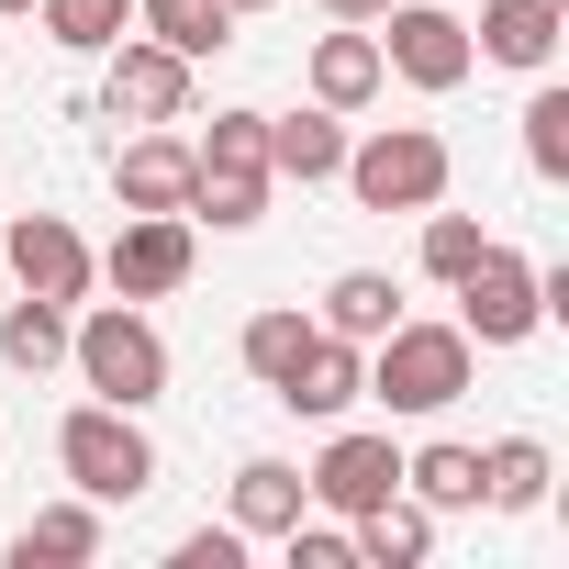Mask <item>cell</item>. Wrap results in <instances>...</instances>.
<instances>
[{
	"instance_id": "6da1fadb",
	"label": "cell",
	"mask_w": 569,
	"mask_h": 569,
	"mask_svg": "<svg viewBox=\"0 0 569 569\" xmlns=\"http://www.w3.org/2000/svg\"><path fill=\"white\" fill-rule=\"evenodd\" d=\"M68 358H79L90 402H123V413H146V402L168 391V336H157L134 302H90V313L68 325Z\"/></svg>"
},
{
	"instance_id": "7a4b0ae2",
	"label": "cell",
	"mask_w": 569,
	"mask_h": 569,
	"mask_svg": "<svg viewBox=\"0 0 569 569\" xmlns=\"http://www.w3.org/2000/svg\"><path fill=\"white\" fill-rule=\"evenodd\" d=\"M469 336L458 325H391L380 347H369V402L380 413H447L458 391H469Z\"/></svg>"
},
{
	"instance_id": "3957f363",
	"label": "cell",
	"mask_w": 569,
	"mask_h": 569,
	"mask_svg": "<svg viewBox=\"0 0 569 569\" xmlns=\"http://www.w3.org/2000/svg\"><path fill=\"white\" fill-rule=\"evenodd\" d=\"M57 469L90 491V502H146L157 491V436L123 413V402H79L57 425Z\"/></svg>"
},
{
	"instance_id": "277c9868",
	"label": "cell",
	"mask_w": 569,
	"mask_h": 569,
	"mask_svg": "<svg viewBox=\"0 0 569 569\" xmlns=\"http://www.w3.org/2000/svg\"><path fill=\"white\" fill-rule=\"evenodd\" d=\"M369 212H425V201H447V134H425V123H380L369 146H347V168H336Z\"/></svg>"
},
{
	"instance_id": "5b68a950",
	"label": "cell",
	"mask_w": 569,
	"mask_h": 569,
	"mask_svg": "<svg viewBox=\"0 0 569 569\" xmlns=\"http://www.w3.org/2000/svg\"><path fill=\"white\" fill-rule=\"evenodd\" d=\"M458 336L469 347H525L536 325H547V291H536V257H513V246H480L458 279Z\"/></svg>"
},
{
	"instance_id": "8992f818",
	"label": "cell",
	"mask_w": 569,
	"mask_h": 569,
	"mask_svg": "<svg viewBox=\"0 0 569 569\" xmlns=\"http://www.w3.org/2000/svg\"><path fill=\"white\" fill-rule=\"evenodd\" d=\"M380 68L413 79V90H458L480 68V46H469L458 12H436V0H391V12H380Z\"/></svg>"
},
{
	"instance_id": "52a82bcc",
	"label": "cell",
	"mask_w": 569,
	"mask_h": 569,
	"mask_svg": "<svg viewBox=\"0 0 569 569\" xmlns=\"http://www.w3.org/2000/svg\"><path fill=\"white\" fill-rule=\"evenodd\" d=\"M0 268H12L34 302H68V313L90 302V279H101V257L79 246V223H68V212H23L12 234H0Z\"/></svg>"
},
{
	"instance_id": "ba28073f",
	"label": "cell",
	"mask_w": 569,
	"mask_h": 569,
	"mask_svg": "<svg viewBox=\"0 0 569 569\" xmlns=\"http://www.w3.org/2000/svg\"><path fill=\"white\" fill-rule=\"evenodd\" d=\"M112 68H101V112L112 123H179L190 112V57H168L157 34H123V46H101Z\"/></svg>"
},
{
	"instance_id": "9c48e42d",
	"label": "cell",
	"mask_w": 569,
	"mask_h": 569,
	"mask_svg": "<svg viewBox=\"0 0 569 569\" xmlns=\"http://www.w3.org/2000/svg\"><path fill=\"white\" fill-rule=\"evenodd\" d=\"M101 279H112L123 302H168L179 279H190V212H123V234H112Z\"/></svg>"
},
{
	"instance_id": "30bf717a",
	"label": "cell",
	"mask_w": 569,
	"mask_h": 569,
	"mask_svg": "<svg viewBox=\"0 0 569 569\" xmlns=\"http://www.w3.org/2000/svg\"><path fill=\"white\" fill-rule=\"evenodd\" d=\"M268 391L291 402V413H313V425H336L347 402H369V347H347V336H325V325H313V336H302V358L279 369Z\"/></svg>"
},
{
	"instance_id": "8fae6325",
	"label": "cell",
	"mask_w": 569,
	"mask_h": 569,
	"mask_svg": "<svg viewBox=\"0 0 569 569\" xmlns=\"http://www.w3.org/2000/svg\"><path fill=\"white\" fill-rule=\"evenodd\" d=\"M302 491H313L325 513H347V525H358L369 502H391V491H402V447H391V436H336V447L302 469Z\"/></svg>"
},
{
	"instance_id": "7c38bea8",
	"label": "cell",
	"mask_w": 569,
	"mask_h": 569,
	"mask_svg": "<svg viewBox=\"0 0 569 569\" xmlns=\"http://www.w3.org/2000/svg\"><path fill=\"white\" fill-rule=\"evenodd\" d=\"M112 190H123V212H190V134L146 123V134L112 157Z\"/></svg>"
},
{
	"instance_id": "4fadbf2b",
	"label": "cell",
	"mask_w": 569,
	"mask_h": 569,
	"mask_svg": "<svg viewBox=\"0 0 569 569\" xmlns=\"http://www.w3.org/2000/svg\"><path fill=\"white\" fill-rule=\"evenodd\" d=\"M558 34H569V0H480V23H469V46L491 68H547Z\"/></svg>"
},
{
	"instance_id": "5bb4252c",
	"label": "cell",
	"mask_w": 569,
	"mask_h": 569,
	"mask_svg": "<svg viewBox=\"0 0 569 569\" xmlns=\"http://www.w3.org/2000/svg\"><path fill=\"white\" fill-rule=\"evenodd\" d=\"M336 168H347V112H325V101L313 112H268V179H302L313 190Z\"/></svg>"
},
{
	"instance_id": "9a60e30c",
	"label": "cell",
	"mask_w": 569,
	"mask_h": 569,
	"mask_svg": "<svg viewBox=\"0 0 569 569\" xmlns=\"http://www.w3.org/2000/svg\"><path fill=\"white\" fill-rule=\"evenodd\" d=\"M325 336H347V347H380L391 325H402V291H391V279L380 268H336L325 279V313H313Z\"/></svg>"
},
{
	"instance_id": "2e32d148",
	"label": "cell",
	"mask_w": 569,
	"mask_h": 569,
	"mask_svg": "<svg viewBox=\"0 0 569 569\" xmlns=\"http://www.w3.org/2000/svg\"><path fill=\"white\" fill-rule=\"evenodd\" d=\"M380 79H391V68H380V34H369V23H347V34H325V46H313V101H325V112L380 101Z\"/></svg>"
},
{
	"instance_id": "e0dca14e",
	"label": "cell",
	"mask_w": 569,
	"mask_h": 569,
	"mask_svg": "<svg viewBox=\"0 0 569 569\" xmlns=\"http://www.w3.org/2000/svg\"><path fill=\"white\" fill-rule=\"evenodd\" d=\"M134 34H157L168 57H223L234 46V0H134Z\"/></svg>"
},
{
	"instance_id": "ac0fdd59",
	"label": "cell",
	"mask_w": 569,
	"mask_h": 569,
	"mask_svg": "<svg viewBox=\"0 0 569 569\" xmlns=\"http://www.w3.org/2000/svg\"><path fill=\"white\" fill-rule=\"evenodd\" d=\"M302 502H313V491H302L291 458H246V469H234V536H291Z\"/></svg>"
},
{
	"instance_id": "d6986e66",
	"label": "cell",
	"mask_w": 569,
	"mask_h": 569,
	"mask_svg": "<svg viewBox=\"0 0 569 569\" xmlns=\"http://www.w3.org/2000/svg\"><path fill=\"white\" fill-rule=\"evenodd\" d=\"M402 491H413L425 513H469V502H480V447H458V436L413 447V458H402Z\"/></svg>"
},
{
	"instance_id": "ffe728a7",
	"label": "cell",
	"mask_w": 569,
	"mask_h": 569,
	"mask_svg": "<svg viewBox=\"0 0 569 569\" xmlns=\"http://www.w3.org/2000/svg\"><path fill=\"white\" fill-rule=\"evenodd\" d=\"M12 558L23 569H68V558H101V502L79 491V502H46L23 536H12Z\"/></svg>"
},
{
	"instance_id": "44dd1931",
	"label": "cell",
	"mask_w": 569,
	"mask_h": 569,
	"mask_svg": "<svg viewBox=\"0 0 569 569\" xmlns=\"http://www.w3.org/2000/svg\"><path fill=\"white\" fill-rule=\"evenodd\" d=\"M425 547H436V513H425L413 491H391V502L358 513V558H369V569H413Z\"/></svg>"
},
{
	"instance_id": "7402d4cb",
	"label": "cell",
	"mask_w": 569,
	"mask_h": 569,
	"mask_svg": "<svg viewBox=\"0 0 569 569\" xmlns=\"http://www.w3.org/2000/svg\"><path fill=\"white\" fill-rule=\"evenodd\" d=\"M480 502H491V513H536V502H547V447H536V436L480 447Z\"/></svg>"
},
{
	"instance_id": "603a6c76",
	"label": "cell",
	"mask_w": 569,
	"mask_h": 569,
	"mask_svg": "<svg viewBox=\"0 0 569 569\" xmlns=\"http://www.w3.org/2000/svg\"><path fill=\"white\" fill-rule=\"evenodd\" d=\"M0 358H12L23 380H46V369L68 358V302H34V291H23L12 313H0Z\"/></svg>"
},
{
	"instance_id": "cb8c5ba5",
	"label": "cell",
	"mask_w": 569,
	"mask_h": 569,
	"mask_svg": "<svg viewBox=\"0 0 569 569\" xmlns=\"http://www.w3.org/2000/svg\"><path fill=\"white\" fill-rule=\"evenodd\" d=\"M201 179H268V112H212V134L190 146Z\"/></svg>"
},
{
	"instance_id": "d4e9b609",
	"label": "cell",
	"mask_w": 569,
	"mask_h": 569,
	"mask_svg": "<svg viewBox=\"0 0 569 569\" xmlns=\"http://www.w3.org/2000/svg\"><path fill=\"white\" fill-rule=\"evenodd\" d=\"M34 12H46V34H57L68 57H101V46L134 34V0H34Z\"/></svg>"
},
{
	"instance_id": "484cf974",
	"label": "cell",
	"mask_w": 569,
	"mask_h": 569,
	"mask_svg": "<svg viewBox=\"0 0 569 569\" xmlns=\"http://www.w3.org/2000/svg\"><path fill=\"white\" fill-rule=\"evenodd\" d=\"M302 336H313V313H302V302H268V313H257V325L234 336V358H246L257 380H279V369L302 358Z\"/></svg>"
},
{
	"instance_id": "4316f807",
	"label": "cell",
	"mask_w": 569,
	"mask_h": 569,
	"mask_svg": "<svg viewBox=\"0 0 569 569\" xmlns=\"http://www.w3.org/2000/svg\"><path fill=\"white\" fill-rule=\"evenodd\" d=\"M268 212V179H201L190 168V223H212V234H246Z\"/></svg>"
},
{
	"instance_id": "83f0119b",
	"label": "cell",
	"mask_w": 569,
	"mask_h": 569,
	"mask_svg": "<svg viewBox=\"0 0 569 569\" xmlns=\"http://www.w3.org/2000/svg\"><path fill=\"white\" fill-rule=\"evenodd\" d=\"M525 168L536 179H569V90H536L525 101Z\"/></svg>"
},
{
	"instance_id": "f1b7e54d",
	"label": "cell",
	"mask_w": 569,
	"mask_h": 569,
	"mask_svg": "<svg viewBox=\"0 0 569 569\" xmlns=\"http://www.w3.org/2000/svg\"><path fill=\"white\" fill-rule=\"evenodd\" d=\"M480 246H491V234H480L469 212H436V201H425V279H458Z\"/></svg>"
},
{
	"instance_id": "f546056e",
	"label": "cell",
	"mask_w": 569,
	"mask_h": 569,
	"mask_svg": "<svg viewBox=\"0 0 569 569\" xmlns=\"http://www.w3.org/2000/svg\"><path fill=\"white\" fill-rule=\"evenodd\" d=\"M291 569H358V536H336V525H291Z\"/></svg>"
},
{
	"instance_id": "4dcf8cb0",
	"label": "cell",
	"mask_w": 569,
	"mask_h": 569,
	"mask_svg": "<svg viewBox=\"0 0 569 569\" xmlns=\"http://www.w3.org/2000/svg\"><path fill=\"white\" fill-rule=\"evenodd\" d=\"M246 558V536L234 525H201V536H179V569H234Z\"/></svg>"
},
{
	"instance_id": "1f68e13d",
	"label": "cell",
	"mask_w": 569,
	"mask_h": 569,
	"mask_svg": "<svg viewBox=\"0 0 569 569\" xmlns=\"http://www.w3.org/2000/svg\"><path fill=\"white\" fill-rule=\"evenodd\" d=\"M325 12H336V23H380V12H391V0H325Z\"/></svg>"
},
{
	"instance_id": "d6a6232c",
	"label": "cell",
	"mask_w": 569,
	"mask_h": 569,
	"mask_svg": "<svg viewBox=\"0 0 569 569\" xmlns=\"http://www.w3.org/2000/svg\"><path fill=\"white\" fill-rule=\"evenodd\" d=\"M12 12H34V0H0V23H12Z\"/></svg>"
},
{
	"instance_id": "836d02e7",
	"label": "cell",
	"mask_w": 569,
	"mask_h": 569,
	"mask_svg": "<svg viewBox=\"0 0 569 569\" xmlns=\"http://www.w3.org/2000/svg\"><path fill=\"white\" fill-rule=\"evenodd\" d=\"M234 12H268V0H234Z\"/></svg>"
}]
</instances>
